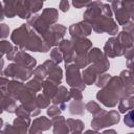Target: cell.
Masks as SVG:
<instances>
[{"label": "cell", "instance_id": "cell-1", "mask_svg": "<svg viewBox=\"0 0 134 134\" xmlns=\"http://www.w3.org/2000/svg\"><path fill=\"white\" fill-rule=\"evenodd\" d=\"M10 39L17 47L22 50L46 52L50 49V46L28 24H22L20 27L16 28L13 31Z\"/></svg>", "mask_w": 134, "mask_h": 134}, {"label": "cell", "instance_id": "cell-2", "mask_svg": "<svg viewBox=\"0 0 134 134\" xmlns=\"http://www.w3.org/2000/svg\"><path fill=\"white\" fill-rule=\"evenodd\" d=\"M133 90L126 88L119 76H111L105 87H103L97 93L96 98L106 107H115L119 99L131 96Z\"/></svg>", "mask_w": 134, "mask_h": 134}, {"label": "cell", "instance_id": "cell-3", "mask_svg": "<svg viewBox=\"0 0 134 134\" xmlns=\"http://www.w3.org/2000/svg\"><path fill=\"white\" fill-rule=\"evenodd\" d=\"M133 2H121V1H112L111 9L114 12L117 23L119 25H126L130 22H133Z\"/></svg>", "mask_w": 134, "mask_h": 134}, {"label": "cell", "instance_id": "cell-4", "mask_svg": "<svg viewBox=\"0 0 134 134\" xmlns=\"http://www.w3.org/2000/svg\"><path fill=\"white\" fill-rule=\"evenodd\" d=\"M119 121V113L115 110L111 111H106V110H100L96 115H94L93 119L91 120V126L92 128L97 131L106 127L113 126Z\"/></svg>", "mask_w": 134, "mask_h": 134}, {"label": "cell", "instance_id": "cell-5", "mask_svg": "<svg viewBox=\"0 0 134 134\" xmlns=\"http://www.w3.org/2000/svg\"><path fill=\"white\" fill-rule=\"evenodd\" d=\"M91 27L95 32H98V34L107 32L112 36L116 35L117 30H118V26H117L116 22L112 18L105 17L103 15H100L97 19H95L91 23Z\"/></svg>", "mask_w": 134, "mask_h": 134}, {"label": "cell", "instance_id": "cell-6", "mask_svg": "<svg viewBox=\"0 0 134 134\" xmlns=\"http://www.w3.org/2000/svg\"><path fill=\"white\" fill-rule=\"evenodd\" d=\"M3 74L7 79L10 77L15 81L24 82V81H27L32 75V69L26 68V67L21 66L17 63H13L4 69Z\"/></svg>", "mask_w": 134, "mask_h": 134}, {"label": "cell", "instance_id": "cell-7", "mask_svg": "<svg viewBox=\"0 0 134 134\" xmlns=\"http://www.w3.org/2000/svg\"><path fill=\"white\" fill-rule=\"evenodd\" d=\"M66 82L71 88H76L81 91L86 88V85L82 80L80 69L74 65V63L66 65Z\"/></svg>", "mask_w": 134, "mask_h": 134}, {"label": "cell", "instance_id": "cell-8", "mask_svg": "<svg viewBox=\"0 0 134 134\" xmlns=\"http://www.w3.org/2000/svg\"><path fill=\"white\" fill-rule=\"evenodd\" d=\"M66 31H67V28L62 24H54L49 27L48 31L42 38L50 47L51 46L55 47L63 40V37L65 36Z\"/></svg>", "mask_w": 134, "mask_h": 134}, {"label": "cell", "instance_id": "cell-9", "mask_svg": "<svg viewBox=\"0 0 134 134\" xmlns=\"http://www.w3.org/2000/svg\"><path fill=\"white\" fill-rule=\"evenodd\" d=\"M125 53H126L125 49L117 42L115 37H112V38L108 39L107 43L104 46V54L107 58H115V57L124 55Z\"/></svg>", "mask_w": 134, "mask_h": 134}, {"label": "cell", "instance_id": "cell-10", "mask_svg": "<svg viewBox=\"0 0 134 134\" xmlns=\"http://www.w3.org/2000/svg\"><path fill=\"white\" fill-rule=\"evenodd\" d=\"M43 66L45 67L46 71H47V80L53 82L54 84H57L58 86L61 84L62 82V69L55 64L53 63L51 60H47L43 63Z\"/></svg>", "mask_w": 134, "mask_h": 134}, {"label": "cell", "instance_id": "cell-11", "mask_svg": "<svg viewBox=\"0 0 134 134\" xmlns=\"http://www.w3.org/2000/svg\"><path fill=\"white\" fill-rule=\"evenodd\" d=\"M102 7H103V2L100 1H91L90 4L86 7L87 9L85 10L83 17H84V20L85 22L89 23L91 25V23L97 19L102 14Z\"/></svg>", "mask_w": 134, "mask_h": 134}, {"label": "cell", "instance_id": "cell-12", "mask_svg": "<svg viewBox=\"0 0 134 134\" xmlns=\"http://www.w3.org/2000/svg\"><path fill=\"white\" fill-rule=\"evenodd\" d=\"M68 30H69L71 38H86L87 36L91 34L92 27L89 23L85 21H81V22L72 24Z\"/></svg>", "mask_w": 134, "mask_h": 134}, {"label": "cell", "instance_id": "cell-13", "mask_svg": "<svg viewBox=\"0 0 134 134\" xmlns=\"http://www.w3.org/2000/svg\"><path fill=\"white\" fill-rule=\"evenodd\" d=\"M58 48L60 49V51L62 52L63 54V61H65V64L68 65V64H71L74 62V59H75V52L73 50V47H72V43L70 40H62L59 45H58Z\"/></svg>", "mask_w": 134, "mask_h": 134}, {"label": "cell", "instance_id": "cell-14", "mask_svg": "<svg viewBox=\"0 0 134 134\" xmlns=\"http://www.w3.org/2000/svg\"><path fill=\"white\" fill-rule=\"evenodd\" d=\"M70 99H71V97H70L69 91L64 86H59L58 91H57L54 97L51 99V102L53 105H57L61 111H64L67 107L66 104L68 102H70Z\"/></svg>", "mask_w": 134, "mask_h": 134}, {"label": "cell", "instance_id": "cell-15", "mask_svg": "<svg viewBox=\"0 0 134 134\" xmlns=\"http://www.w3.org/2000/svg\"><path fill=\"white\" fill-rule=\"evenodd\" d=\"M15 63L21 65V66H24L26 68H29V69H32L36 67L37 65V61L36 59H34L31 55L27 54L25 51H23L22 49H20L18 47L17 51H16V55H15V59H14Z\"/></svg>", "mask_w": 134, "mask_h": 134}, {"label": "cell", "instance_id": "cell-16", "mask_svg": "<svg viewBox=\"0 0 134 134\" xmlns=\"http://www.w3.org/2000/svg\"><path fill=\"white\" fill-rule=\"evenodd\" d=\"M71 43L75 54L88 53L92 48V42L86 38H71Z\"/></svg>", "mask_w": 134, "mask_h": 134}, {"label": "cell", "instance_id": "cell-17", "mask_svg": "<svg viewBox=\"0 0 134 134\" xmlns=\"http://www.w3.org/2000/svg\"><path fill=\"white\" fill-rule=\"evenodd\" d=\"M51 126L53 134H70L66 119L61 115L51 118Z\"/></svg>", "mask_w": 134, "mask_h": 134}, {"label": "cell", "instance_id": "cell-18", "mask_svg": "<svg viewBox=\"0 0 134 134\" xmlns=\"http://www.w3.org/2000/svg\"><path fill=\"white\" fill-rule=\"evenodd\" d=\"M0 106L3 110L9 112V113H15L16 109H17V104L16 102L7 95V93L0 89Z\"/></svg>", "mask_w": 134, "mask_h": 134}, {"label": "cell", "instance_id": "cell-19", "mask_svg": "<svg viewBox=\"0 0 134 134\" xmlns=\"http://www.w3.org/2000/svg\"><path fill=\"white\" fill-rule=\"evenodd\" d=\"M40 17L47 25L52 26L58 20V10L53 7H47L42 12Z\"/></svg>", "mask_w": 134, "mask_h": 134}, {"label": "cell", "instance_id": "cell-20", "mask_svg": "<svg viewBox=\"0 0 134 134\" xmlns=\"http://www.w3.org/2000/svg\"><path fill=\"white\" fill-rule=\"evenodd\" d=\"M58 88H59V86L57 84H54L53 82H51L47 79L42 82V93L45 96H47L50 100L54 97V95L58 91Z\"/></svg>", "mask_w": 134, "mask_h": 134}, {"label": "cell", "instance_id": "cell-21", "mask_svg": "<svg viewBox=\"0 0 134 134\" xmlns=\"http://www.w3.org/2000/svg\"><path fill=\"white\" fill-rule=\"evenodd\" d=\"M31 127H35V128H37V129H39L43 132V131L49 130L52 126H51V120L50 119H48L45 116H41V117H38V118L34 119V121L31 124Z\"/></svg>", "mask_w": 134, "mask_h": 134}, {"label": "cell", "instance_id": "cell-22", "mask_svg": "<svg viewBox=\"0 0 134 134\" xmlns=\"http://www.w3.org/2000/svg\"><path fill=\"white\" fill-rule=\"evenodd\" d=\"M69 113L72 115H84L85 113V105L82 100H72L69 106Z\"/></svg>", "mask_w": 134, "mask_h": 134}, {"label": "cell", "instance_id": "cell-23", "mask_svg": "<svg viewBox=\"0 0 134 134\" xmlns=\"http://www.w3.org/2000/svg\"><path fill=\"white\" fill-rule=\"evenodd\" d=\"M17 3H18V1H4V2H2L5 17L13 18V17L17 16Z\"/></svg>", "mask_w": 134, "mask_h": 134}, {"label": "cell", "instance_id": "cell-24", "mask_svg": "<svg viewBox=\"0 0 134 134\" xmlns=\"http://www.w3.org/2000/svg\"><path fill=\"white\" fill-rule=\"evenodd\" d=\"M81 74H82V80H83L85 85H92V84H94L95 80L97 77V74L91 69L90 66L86 67Z\"/></svg>", "mask_w": 134, "mask_h": 134}, {"label": "cell", "instance_id": "cell-25", "mask_svg": "<svg viewBox=\"0 0 134 134\" xmlns=\"http://www.w3.org/2000/svg\"><path fill=\"white\" fill-rule=\"evenodd\" d=\"M66 124L69 128L70 132H80L82 133L84 130V122L81 119H75V118H68L66 119Z\"/></svg>", "mask_w": 134, "mask_h": 134}, {"label": "cell", "instance_id": "cell-26", "mask_svg": "<svg viewBox=\"0 0 134 134\" xmlns=\"http://www.w3.org/2000/svg\"><path fill=\"white\" fill-rule=\"evenodd\" d=\"M133 108V95L124 97L118 102V110L121 113H126Z\"/></svg>", "mask_w": 134, "mask_h": 134}, {"label": "cell", "instance_id": "cell-27", "mask_svg": "<svg viewBox=\"0 0 134 134\" xmlns=\"http://www.w3.org/2000/svg\"><path fill=\"white\" fill-rule=\"evenodd\" d=\"M17 16L20 17L21 19H27V20L32 16L30 10L25 5L24 1H18L17 3Z\"/></svg>", "mask_w": 134, "mask_h": 134}, {"label": "cell", "instance_id": "cell-28", "mask_svg": "<svg viewBox=\"0 0 134 134\" xmlns=\"http://www.w3.org/2000/svg\"><path fill=\"white\" fill-rule=\"evenodd\" d=\"M25 87H26L31 93H34V94L37 95V93L42 90V82H40L39 80H37V79L34 77L32 80H30V81L27 82V84L25 85Z\"/></svg>", "mask_w": 134, "mask_h": 134}, {"label": "cell", "instance_id": "cell-29", "mask_svg": "<svg viewBox=\"0 0 134 134\" xmlns=\"http://www.w3.org/2000/svg\"><path fill=\"white\" fill-rule=\"evenodd\" d=\"M32 74H34V77L39 80L40 82H43L47 77V71L43 65H39L35 67V69L32 70Z\"/></svg>", "mask_w": 134, "mask_h": 134}, {"label": "cell", "instance_id": "cell-30", "mask_svg": "<svg viewBox=\"0 0 134 134\" xmlns=\"http://www.w3.org/2000/svg\"><path fill=\"white\" fill-rule=\"evenodd\" d=\"M88 53L85 54H76L75 59H74V65L80 69V68H86L89 65V61H88Z\"/></svg>", "mask_w": 134, "mask_h": 134}, {"label": "cell", "instance_id": "cell-31", "mask_svg": "<svg viewBox=\"0 0 134 134\" xmlns=\"http://www.w3.org/2000/svg\"><path fill=\"white\" fill-rule=\"evenodd\" d=\"M36 102H37L38 108L39 109H43V108H47L50 105V102L51 100L47 96H45L43 93H41V94H38L36 96Z\"/></svg>", "mask_w": 134, "mask_h": 134}, {"label": "cell", "instance_id": "cell-32", "mask_svg": "<svg viewBox=\"0 0 134 134\" xmlns=\"http://www.w3.org/2000/svg\"><path fill=\"white\" fill-rule=\"evenodd\" d=\"M24 3L27 6V8L30 10L31 14H35V13L39 12L43 6V2L42 1H27V0H25Z\"/></svg>", "mask_w": 134, "mask_h": 134}, {"label": "cell", "instance_id": "cell-33", "mask_svg": "<svg viewBox=\"0 0 134 134\" xmlns=\"http://www.w3.org/2000/svg\"><path fill=\"white\" fill-rule=\"evenodd\" d=\"M50 60L53 63H55L57 65L60 64L63 61V54H62V52L60 51V49L58 47H53L50 50Z\"/></svg>", "mask_w": 134, "mask_h": 134}, {"label": "cell", "instance_id": "cell-34", "mask_svg": "<svg viewBox=\"0 0 134 134\" xmlns=\"http://www.w3.org/2000/svg\"><path fill=\"white\" fill-rule=\"evenodd\" d=\"M111 75L108 74V73H102L99 75H97L96 80H95V86H97L98 88H103L106 86V84L108 83V81L110 80Z\"/></svg>", "mask_w": 134, "mask_h": 134}, {"label": "cell", "instance_id": "cell-35", "mask_svg": "<svg viewBox=\"0 0 134 134\" xmlns=\"http://www.w3.org/2000/svg\"><path fill=\"white\" fill-rule=\"evenodd\" d=\"M85 109H86L88 112H90L91 114H93V116L96 115V114L102 110L100 107H99V105H98L96 102H93V100L88 102V103L85 105Z\"/></svg>", "mask_w": 134, "mask_h": 134}, {"label": "cell", "instance_id": "cell-36", "mask_svg": "<svg viewBox=\"0 0 134 134\" xmlns=\"http://www.w3.org/2000/svg\"><path fill=\"white\" fill-rule=\"evenodd\" d=\"M2 132H3V134H27V133L21 131L19 128L15 127L14 125H8V124H6L4 126Z\"/></svg>", "mask_w": 134, "mask_h": 134}, {"label": "cell", "instance_id": "cell-37", "mask_svg": "<svg viewBox=\"0 0 134 134\" xmlns=\"http://www.w3.org/2000/svg\"><path fill=\"white\" fill-rule=\"evenodd\" d=\"M13 45L10 42L6 41V40H1L0 41V53L3 54H7L12 49H13Z\"/></svg>", "mask_w": 134, "mask_h": 134}, {"label": "cell", "instance_id": "cell-38", "mask_svg": "<svg viewBox=\"0 0 134 134\" xmlns=\"http://www.w3.org/2000/svg\"><path fill=\"white\" fill-rule=\"evenodd\" d=\"M61 114V110L57 105H52V106H48L47 107V115L50 116L51 118L59 116Z\"/></svg>", "mask_w": 134, "mask_h": 134}, {"label": "cell", "instance_id": "cell-39", "mask_svg": "<svg viewBox=\"0 0 134 134\" xmlns=\"http://www.w3.org/2000/svg\"><path fill=\"white\" fill-rule=\"evenodd\" d=\"M69 94H70V97L71 99L73 100H82L83 99V93L81 90L76 89V88H71L69 90Z\"/></svg>", "mask_w": 134, "mask_h": 134}, {"label": "cell", "instance_id": "cell-40", "mask_svg": "<svg viewBox=\"0 0 134 134\" xmlns=\"http://www.w3.org/2000/svg\"><path fill=\"white\" fill-rule=\"evenodd\" d=\"M15 113L17 114V116L18 117H23V118H29L30 117V114H29V112L22 106V105H20V106H18L17 107V109H16V111H15Z\"/></svg>", "mask_w": 134, "mask_h": 134}, {"label": "cell", "instance_id": "cell-41", "mask_svg": "<svg viewBox=\"0 0 134 134\" xmlns=\"http://www.w3.org/2000/svg\"><path fill=\"white\" fill-rule=\"evenodd\" d=\"M124 121H125V124H126L128 127H130V128H133V127H134V122H133V112H132V110L126 112Z\"/></svg>", "mask_w": 134, "mask_h": 134}, {"label": "cell", "instance_id": "cell-42", "mask_svg": "<svg viewBox=\"0 0 134 134\" xmlns=\"http://www.w3.org/2000/svg\"><path fill=\"white\" fill-rule=\"evenodd\" d=\"M8 34H9V27L5 23H0V40L7 38Z\"/></svg>", "mask_w": 134, "mask_h": 134}, {"label": "cell", "instance_id": "cell-43", "mask_svg": "<svg viewBox=\"0 0 134 134\" xmlns=\"http://www.w3.org/2000/svg\"><path fill=\"white\" fill-rule=\"evenodd\" d=\"M90 2L91 1H73L72 4H73V6L75 8H82L83 6H86L87 7L90 4Z\"/></svg>", "mask_w": 134, "mask_h": 134}, {"label": "cell", "instance_id": "cell-44", "mask_svg": "<svg viewBox=\"0 0 134 134\" xmlns=\"http://www.w3.org/2000/svg\"><path fill=\"white\" fill-rule=\"evenodd\" d=\"M59 6H60V10H61V12L66 13V12H68V9H69V2H68L67 0L60 1Z\"/></svg>", "mask_w": 134, "mask_h": 134}, {"label": "cell", "instance_id": "cell-45", "mask_svg": "<svg viewBox=\"0 0 134 134\" xmlns=\"http://www.w3.org/2000/svg\"><path fill=\"white\" fill-rule=\"evenodd\" d=\"M8 83H9V80L7 79V77H5V76H0V89H2V90H6V87H7V85H8ZM6 92V91H5Z\"/></svg>", "mask_w": 134, "mask_h": 134}, {"label": "cell", "instance_id": "cell-46", "mask_svg": "<svg viewBox=\"0 0 134 134\" xmlns=\"http://www.w3.org/2000/svg\"><path fill=\"white\" fill-rule=\"evenodd\" d=\"M102 134H117V133H116V131L114 129H109V130L104 131Z\"/></svg>", "mask_w": 134, "mask_h": 134}, {"label": "cell", "instance_id": "cell-47", "mask_svg": "<svg viewBox=\"0 0 134 134\" xmlns=\"http://www.w3.org/2000/svg\"><path fill=\"white\" fill-rule=\"evenodd\" d=\"M84 134H100V133H98V132L95 131V130H87Z\"/></svg>", "mask_w": 134, "mask_h": 134}, {"label": "cell", "instance_id": "cell-48", "mask_svg": "<svg viewBox=\"0 0 134 134\" xmlns=\"http://www.w3.org/2000/svg\"><path fill=\"white\" fill-rule=\"evenodd\" d=\"M3 65H4V62L2 59H0V74H1V71H2V68H3Z\"/></svg>", "mask_w": 134, "mask_h": 134}, {"label": "cell", "instance_id": "cell-49", "mask_svg": "<svg viewBox=\"0 0 134 134\" xmlns=\"http://www.w3.org/2000/svg\"><path fill=\"white\" fill-rule=\"evenodd\" d=\"M2 126H3V120L0 118V130H1V128H2Z\"/></svg>", "mask_w": 134, "mask_h": 134}, {"label": "cell", "instance_id": "cell-50", "mask_svg": "<svg viewBox=\"0 0 134 134\" xmlns=\"http://www.w3.org/2000/svg\"><path fill=\"white\" fill-rule=\"evenodd\" d=\"M70 134H82L80 132H70Z\"/></svg>", "mask_w": 134, "mask_h": 134}, {"label": "cell", "instance_id": "cell-51", "mask_svg": "<svg viewBox=\"0 0 134 134\" xmlns=\"http://www.w3.org/2000/svg\"><path fill=\"white\" fill-rule=\"evenodd\" d=\"M2 112H3V109H2V108H1V106H0V114H1Z\"/></svg>", "mask_w": 134, "mask_h": 134}, {"label": "cell", "instance_id": "cell-52", "mask_svg": "<svg viewBox=\"0 0 134 134\" xmlns=\"http://www.w3.org/2000/svg\"><path fill=\"white\" fill-rule=\"evenodd\" d=\"M0 134H3V132H2V131H0Z\"/></svg>", "mask_w": 134, "mask_h": 134}, {"label": "cell", "instance_id": "cell-53", "mask_svg": "<svg viewBox=\"0 0 134 134\" xmlns=\"http://www.w3.org/2000/svg\"><path fill=\"white\" fill-rule=\"evenodd\" d=\"M128 134H133V133H128Z\"/></svg>", "mask_w": 134, "mask_h": 134}]
</instances>
